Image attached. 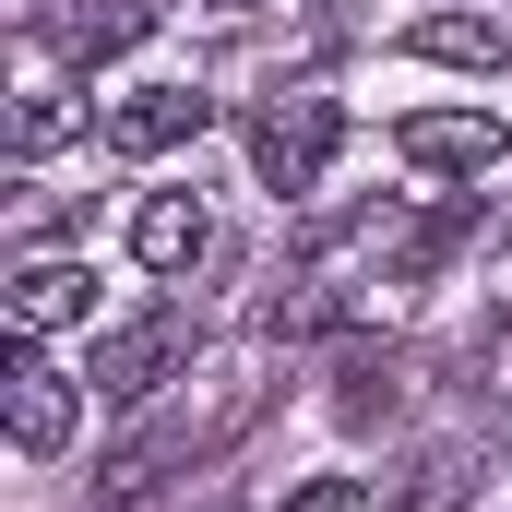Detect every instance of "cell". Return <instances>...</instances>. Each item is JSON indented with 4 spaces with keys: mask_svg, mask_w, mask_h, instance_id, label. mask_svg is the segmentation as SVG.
<instances>
[{
    "mask_svg": "<svg viewBox=\"0 0 512 512\" xmlns=\"http://www.w3.org/2000/svg\"><path fill=\"white\" fill-rule=\"evenodd\" d=\"M334 143H346L334 96H274V108L251 120V167H262V191H310V179L334 167Z\"/></svg>",
    "mask_w": 512,
    "mask_h": 512,
    "instance_id": "obj_1",
    "label": "cell"
},
{
    "mask_svg": "<svg viewBox=\"0 0 512 512\" xmlns=\"http://www.w3.org/2000/svg\"><path fill=\"white\" fill-rule=\"evenodd\" d=\"M191 370V322L179 310H143V322H120L108 346H96V393L108 405H143V393H167Z\"/></svg>",
    "mask_w": 512,
    "mask_h": 512,
    "instance_id": "obj_2",
    "label": "cell"
},
{
    "mask_svg": "<svg viewBox=\"0 0 512 512\" xmlns=\"http://www.w3.org/2000/svg\"><path fill=\"white\" fill-rule=\"evenodd\" d=\"M0 405H12V453H60L72 441V417H84V393H72V370H48L24 334H12V370H0Z\"/></svg>",
    "mask_w": 512,
    "mask_h": 512,
    "instance_id": "obj_3",
    "label": "cell"
},
{
    "mask_svg": "<svg viewBox=\"0 0 512 512\" xmlns=\"http://www.w3.org/2000/svg\"><path fill=\"white\" fill-rule=\"evenodd\" d=\"M393 143H405V167H429V179H489L512 155V131L489 120V108H417Z\"/></svg>",
    "mask_w": 512,
    "mask_h": 512,
    "instance_id": "obj_4",
    "label": "cell"
},
{
    "mask_svg": "<svg viewBox=\"0 0 512 512\" xmlns=\"http://www.w3.org/2000/svg\"><path fill=\"white\" fill-rule=\"evenodd\" d=\"M203 120H215L203 84H143L131 108H108V143H120V155H167V143H191Z\"/></svg>",
    "mask_w": 512,
    "mask_h": 512,
    "instance_id": "obj_5",
    "label": "cell"
},
{
    "mask_svg": "<svg viewBox=\"0 0 512 512\" xmlns=\"http://www.w3.org/2000/svg\"><path fill=\"white\" fill-rule=\"evenodd\" d=\"M203 251H215V215H203L191 191H155V203L131 215V262H143V274H191Z\"/></svg>",
    "mask_w": 512,
    "mask_h": 512,
    "instance_id": "obj_6",
    "label": "cell"
},
{
    "mask_svg": "<svg viewBox=\"0 0 512 512\" xmlns=\"http://www.w3.org/2000/svg\"><path fill=\"white\" fill-rule=\"evenodd\" d=\"M0 310H12V334L36 346V334H60V322H84V310H96V274H84V262H24Z\"/></svg>",
    "mask_w": 512,
    "mask_h": 512,
    "instance_id": "obj_7",
    "label": "cell"
},
{
    "mask_svg": "<svg viewBox=\"0 0 512 512\" xmlns=\"http://www.w3.org/2000/svg\"><path fill=\"white\" fill-rule=\"evenodd\" d=\"M405 48H417V60H453V72H501V60H512V36L489 24V12H429Z\"/></svg>",
    "mask_w": 512,
    "mask_h": 512,
    "instance_id": "obj_8",
    "label": "cell"
},
{
    "mask_svg": "<svg viewBox=\"0 0 512 512\" xmlns=\"http://www.w3.org/2000/svg\"><path fill=\"white\" fill-rule=\"evenodd\" d=\"M465 489H477V477H465V453H417V465L393 477V501H382V512H453Z\"/></svg>",
    "mask_w": 512,
    "mask_h": 512,
    "instance_id": "obj_9",
    "label": "cell"
},
{
    "mask_svg": "<svg viewBox=\"0 0 512 512\" xmlns=\"http://www.w3.org/2000/svg\"><path fill=\"white\" fill-rule=\"evenodd\" d=\"M143 24H155L143 0H131V12H96V24H72V60H120V48L143 36Z\"/></svg>",
    "mask_w": 512,
    "mask_h": 512,
    "instance_id": "obj_10",
    "label": "cell"
},
{
    "mask_svg": "<svg viewBox=\"0 0 512 512\" xmlns=\"http://www.w3.org/2000/svg\"><path fill=\"white\" fill-rule=\"evenodd\" d=\"M334 405H346V417L370 429V417L393 405V358H346V393H334Z\"/></svg>",
    "mask_w": 512,
    "mask_h": 512,
    "instance_id": "obj_11",
    "label": "cell"
},
{
    "mask_svg": "<svg viewBox=\"0 0 512 512\" xmlns=\"http://www.w3.org/2000/svg\"><path fill=\"white\" fill-rule=\"evenodd\" d=\"M84 120V108H72V96H24V143H60V131Z\"/></svg>",
    "mask_w": 512,
    "mask_h": 512,
    "instance_id": "obj_12",
    "label": "cell"
},
{
    "mask_svg": "<svg viewBox=\"0 0 512 512\" xmlns=\"http://www.w3.org/2000/svg\"><path fill=\"white\" fill-rule=\"evenodd\" d=\"M286 512H358V477H310V489H298Z\"/></svg>",
    "mask_w": 512,
    "mask_h": 512,
    "instance_id": "obj_13",
    "label": "cell"
}]
</instances>
